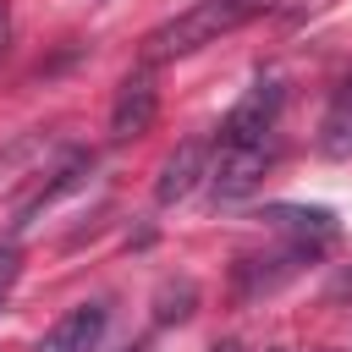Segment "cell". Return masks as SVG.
I'll return each instance as SVG.
<instances>
[{"label":"cell","mask_w":352,"mask_h":352,"mask_svg":"<svg viewBox=\"0 0 352 352\" xmlns=\"http://www.w3.org/2000/svg\"><path fill=\"white\" fill-rule=\"evenodd\" d=\"M264 220L280 226V231H292V236H302V242L336 236V209H324V204H270Z\"/></svg>","instance_id":"cell-9"},{"label":"cell","mask_w":352,"mask_h":352,"mask_svg":"<svg viewBox=\"0 0 352 352\" xmlns=\"http://www.w3.org/2000/svg\"><path fill=\"white\" fill-rule=\"evenodd\" d=\"M192 297H198V292H192V280H182V286H165V292H160V308H154V319H160V324H182V319L192 314Z\"/></svg>","instance_id":"cell-10"},{"label":"cell","mask_w":352,"mask_h":352,"mask_svg":"<svg viewBox=\"0 0 352 352\" xmlns=\"http://www.w3.org/2000/svg\"><path fill=\"white\" fill-rule=\"evenodd\" d=\"M99 336H104V308H99V302H82V308L60 314L33 352H94Z\"/></svg>","instance_id":"cell-7"},{"label":"cell","mask_w":352,"mask_h":352,"mask_svg":"<svg viewBox=\"0 0 352 352\" xmlns=\"http://www.w3.org/2000/svg\"><path fill=\"white\" fill-rule=\"evenodd\" d=\"M324 0H275V16L280 22H302V16H314Z\"/></svg>","instance_id":"cell-12"},{"label":"cell","mask_w":352,"mask_h":352,"mask_svg":"<svg viewBox=\"0 0 352 352\" xmlns=\"http://www.w3.org/2000/svg\"><path fill=\"white\" fill-rule=\"evenodd\" d=\"M16 275H22V253L16 248H0V308H6L11 286H16Z\"/></svg>","instance_id":"cell-11"},{"label":"cell","mask_w":352,"mask_h":352,"mask_svg":"<svg viewBox=\"0 0 352 352\" xmlns=\"http://www.w3.org/2000/svg\"><path fill=\"white\" fill-rule=\"evenodd\" d=\"M209 176V143L204 138H187L165 165H160V182H154V198L160 204H182L198 182Z\"/></svg>","instance_id":"cell-6"},{"label":"cell","mask_w":352,"mask_h":352,"mask_svg":"<svg viewBox=\"0 0 352 352\" xmlns=\"http://www.w3.org/2000/svg\"><path fill=\"white\" fill-rule=\"evenodd\" d=\"M319 154L324 160H352V77L330 94V104L319 116Z\"/></svg>","instance_id":"cell-8"},{"label":"cell","mask_w":352,"mask_h":352,"mask_svg":"<svg viewBox=\"0 0 352 352\" xmlns=\"http://www.w3.org/2000/svg\"><path fill=\"white\" fill-rule=\"evenodd\" d=\"M314 253H319V242H302V236H292L286 248H270V253L236 258V270H231V292H236V302H253V297H270V292H280L286 280H297V275L314 264Z\"/></svg>","instance_id":"cell-3"},{"label":"cell","mask_w":352,"mask_h":352,"mask_svg":"<svg viewBox=\"0 0 352 352\" xmlns=\"http://www.w3.org/2000/svg\"><path fill=\"white\" fill-rule=\"evenodd\" d=\"M275 160H280V132H275V138H258V143H220V154H214V165H209V192H214V204L248 198Z\"/></svg>","instance_id":"cell-2"},{"label":"cell","mask_w":352,"mask_h":352,"mask_svg":"<svg viewBox=\"0 0 352 352\" xmlns=\"http://www.w3.org/2000/svg\"><path fill=\"white\" fill-rule=\"evenodd\" d=\"M264 11H275V0H198V6H187V11L170 16V22H160V28L143 38V66L182 60V55H192V50L236 33L242 22H253V16H264Z\"/></svg>","instance_id":"cell-1"},{"label":"cell","mask_w":352,"mask_h":352,"mask_svg":"<svg viewBox=\"0 0 352 352\" xmlns=\"http://www.w3.org/2000/svg\"><path fill=\"white\" fill-rule=\"evenodd\" d=\"M154 116H160V88H154V72L138 66V72L116 88V104H110V138H116V143H132V138H143V132L154 126Z\"/></svg>","instance_id":"cell-5"},{"label":"cell","mask_w":352,"mask_h":352,"mask_svg":"<svg viewBox=\"0 0 352 352\" xmlns=\"http://www.w3.org/2000/svg\"><path fill=\"white\" fill-rule=\"evenodd\" d=\"M280 104H286L280 77H258V82L231 104V116L220 121V143H258V138H275Z\"/></svg>","instance_id":"cell-4"},{"label":"cell","mask_w":352,"mask_h":352,"mask_svg":"<svg viewBox=\"0 0 352 352\" xmlns=\"http://www.w3.org/2000/svg\"><path fill=\"white\" fill-rule=\"evenodd\" d=\"M6 33H11V11H6V0H0V50H6Z\"/></svg>","instance_id":"cell-13"}]
</instances>
